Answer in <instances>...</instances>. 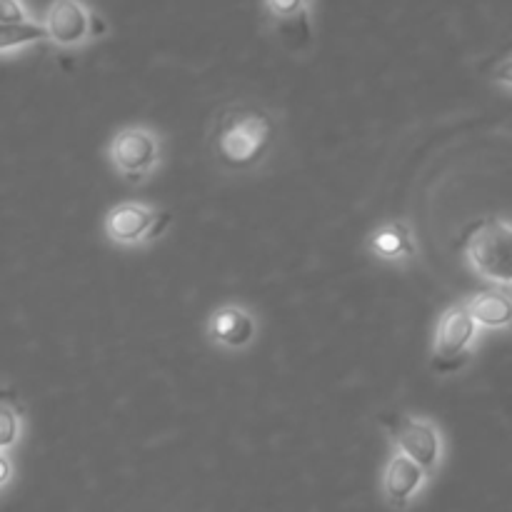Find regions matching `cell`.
<instances>
[{"label":"cell","instance_id":"5bb4252c","mask_svg":"<svg viewBox=\"0 0 512 512\" xmlns=\"http://www.w3.org/2000/svg\"><path fill=\"white\" fill-rule=\"evenodd\" d=\"M18 435L20 423L15 410L8 408V405H0V450L13 448V445L18 443Z\"/></svg>","mask_w":512,"mask_h":512},{"label":"cell","instance_id":"ba28073f","mask_svg":"<svg viewBox=\"0 0 512 512\" xmlns=\"http://www.w3.org/2000/svg\"><path fill=\"white\" fill-rule=\"evenodd\" d=\"M208 335L220 348L243 350L258 335V320L240 305H223L210 315Z\"/></svg>","mask_w":512,"mask_h":512},{"label":"cell","instance_id":"277c9868","mask_svg":"<svg viewBox=\"0 0 512 512\" xmlns=\"http://www.w3.org/2000/svg\"><path fill=\"white\" fill-rule=\"evenodd\" d=\"M383 428L388 430L393 443L400 453L418 463L425 473H435L443 460V438L438 428L423 418H410V415L390 413L380 418Z\"/></svg>","mask_w":512,"mask_h":512},{"label":"cell","instance_id":"9c48e42d","mask_svg":"<svg viewBox=\"0 0 512 512\" xmlns=\"http://www.w3.org/2000/svg\"><path fill=\"white\" fill-rule=\"evenodd\" d=\"M425 478H428V473L418 463L405 458L403 453H395L383 475L385 498H388V503L393 508H405L420 493V488L425 485Z\"/></svg>","mask_w":512,"mask_h":512},{"label":"cell","instance_id":"52a82bcc","mask_svg":"<svg viewBox=\"0 0 512 512\" xmlns=\"http://www.w3.org/2000/svg\"><path fill=\"white\" fill-rule=\"evenodd\" d=\"M45 38L55 45L73 48L95 33V18L85 10L80 0H55L45 15Z\"/></svg>","mask_w":512,"mask_h":512},{"label":"cell","instance_id":"9a60e30c","mask_svg":"<svg viewBox=\"0 0 512 512\" xmlns=\"http://www.w3.org/2000/svg\"><path fill=\"white\" fill-rule=\"evenodd\" d=\"M15 23H28L25 8L18 0H0V25H15Z\"/></svg>","mask_w":512,"mask_h":512},{"label":"cell","instance_id":"7c38bea8","mask_svg":"<svg viewBox=\"0 0 512 512\" xmlns=\"http://www.w3.org/2000/svg\"><path fill=\"white\" fill-rule=\"evenodd\" d=\"M45 38L43 25L35 23H15V25H0V50L20 48V45L35 43V40Z\"/></svg>","mask_w":512,"mask_h":512},{"label":"cell","instance_id":"8992f818","mask_svg":"<svg viewBox=\"0 0 512 512\" xmlns=\"http://www.w3.org/2000/svg\"><path fill=\"white\" fill-rule=\"evenodd\" d=\"M158 223H168V215L155 213L140 203H120L105 215V235L118 245H140L158 238Z\"/></svg>","mask_w":512,"mask_h":512},{"label":"cell","instance_id":"3957f363","mask_svg":"<svg viewBox=\"0 0 512 512\" xmlns=\"http://www.w3.org/2000/svg\"><path fill=\"white\" fill-rule=\"evenodd\" d=\"M475 340H478V323L470 315L468 305H450L440 315L433 345V368L438 373H453L470 358Z\"/></svg>","mask_w":512,"mask_h":512},{"label":"cell","instance_id":"2e32d148","mask_svg":"<svg viewBox=\"0 0 512 512\" xmlns=\"http://www.w3.org/2000/svg\"><path fill=\"white\" fill-rule=\"evenodd\" d=\"M490 75H493L495 83L508 85V88H512V55H510V58L500 60V63L495 65L493 73H490Z\"/></svg>","mask_w":512,"mask_h":512},{"label":"cell","instance_id":"e0dca14e","mask_svg":"<svg viewBox=\"0 0 512 512\" xmlns=\"http://www.w3.org/2000/svg\"><path fill=\"white\" fill-rule=\"evenodd\" d=\"M8 478H10V463L5 455H0V485L8 483Z\"/></svg>","mask_w":512,"mask_h":512},{"label":"cell","instance_id":"5b68a950","mask_svg":"<svg viewBox=\"0 0 512 512\" xmlns=\"http://www.w3.org/2000/svg\"><path fill=\"white\" fill-rule=\"evenodd\" d=\"M110 163L128 180H145L160 160V138L148 128H123L110 140Z\"/></svg>","mask_w":512,"mask_h":512},{"label":"cell","instance_id":"30bf717a","mask_svg":"<svg viewBox=\"0 0 512 512\" xmlns=\"http://www.w3.org/2000/svg\"><path fill=\"white\" fill-rule=\"evenodd\" d=\"M468 310L478 328L512 330V290L510 288H485L468 300Z\"/></svg>","mask_w":512,"mask_h":512},{"label":"cell","instance_id":"6da1fadb","mask_svg":"<svg viewBox=\"0 0 512 512\" xmlns=\"http://www.w3.org/2000/svg\"><path fill=\"white\" fill-rule=\"evenodd\" d=\"M275 120L255 105H228L213 125V153L225 168L248 170L270 153Z\"/></svg>","mask_w":512,"mask_h":512},{"label":"cell","instance_id":"7a4b0ae2","mask_svg":"<svg viewBox=\"0 0 512 512\" xmlns=\"http://www.w3.org/2000/svg\"><path fill=\"white\" fill-rule=\"evenodd\" d=\"M470 268L498 288H512V223L503 218L480 220L465 240Z\"/></svg>","mask_w":512,"mask_h":512},{"label":"cell","instance_id":"8fae6325","mask_svg":"<svg viewBox=\"0 0 512 512\" xmlns=\"http://www.w3.org/2000/svg\"><path fill=\"white\" fill-rule=\"evenodd\" d=\"M370 250H373L375 258L390 260V263H395V260H408L415 253L413 235H410V230L403 223L383 225L370 238Z\"/></svg>","mask_w":512,"mask_h":512},{"label":"cell","instance_id":"4fadbf2b","mask_svg":"<svg viewBox=\"0 0 512 512\" xmlns=\"http://www.w3.org/2000/svg\"><path fill=\"white\" fill-rule=\"evenodd\" d=\"M265 8L280 25L298 23V20L308 25V0H265Z\"/></svg>","mask_w":512,"mask_h":512}]
</instances>
